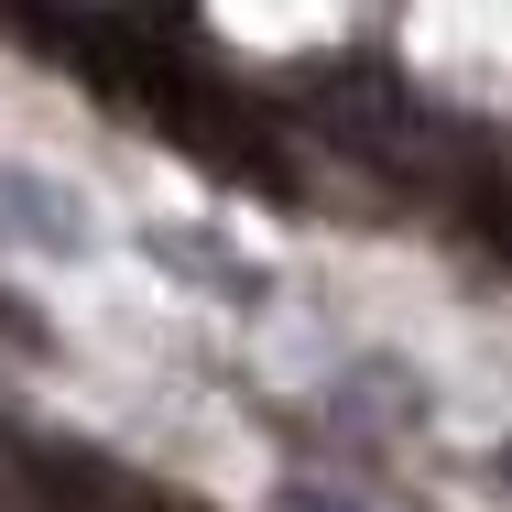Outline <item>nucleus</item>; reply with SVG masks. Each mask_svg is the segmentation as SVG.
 Returning <instances> with one entry per match:
<instances>
[{
  "label": "nucleus",
  "mask_w": 512,
  "mask_h": 512,
  "mask_svg": "<svg viewBox=\"0 0 512 512\" xmlns=\"http://www.w3.org/2000/svg\"><path fill=\"white\" fill-rule=\"evenodd\" d=\"M284 512H360V502H338V491H316V480H295V491H284Z\"/></svg>",
  "instance_id": "obj_1"
}]
</instances>
